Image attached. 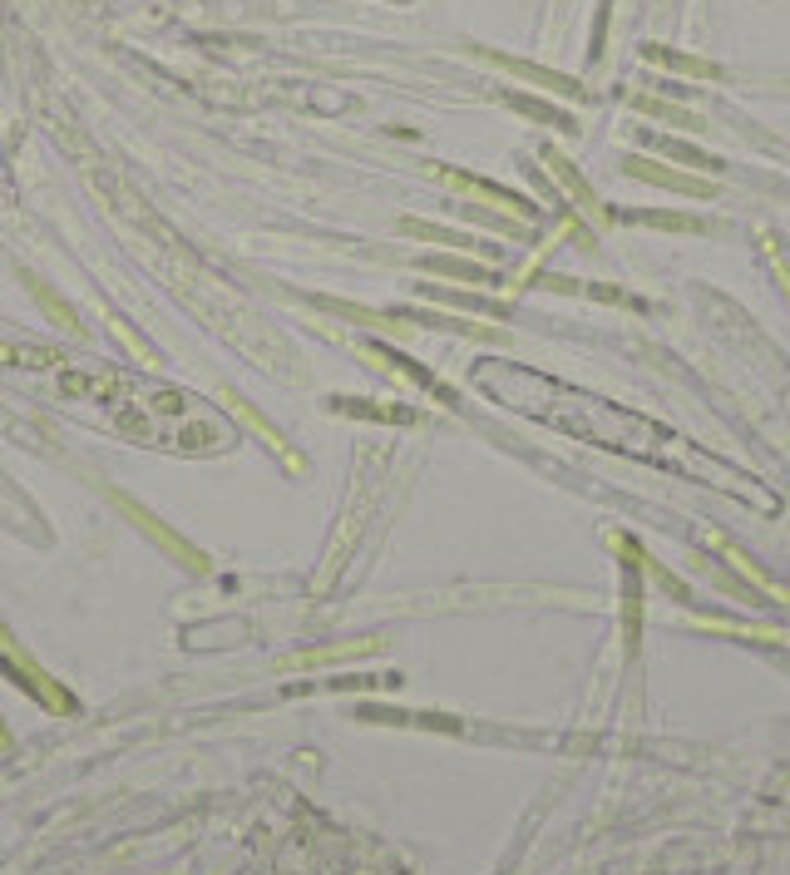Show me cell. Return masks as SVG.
<instances>
[{
	"instance_id": "1",
	"label": "cell",
	"mask_w": 790,
	"mask_h": 875,
	"mask_svg": "<svg viewBox=\"0 0 790 875\" xmlns=\"http://www.w3.org/2000/svg\"><path fill=\"white\" fill-rule=\"evenodd\" d=\"M474 382L490 386L504 406H514V411H529L534 421H544V425H564V431L588 435V441L608 445V451L642 455V460L668 465V470L707 475V480L721 485V490H741L746 500L776 510V500H770V494H760L741 470H727L721 460L692 451L682 435L662 431V425L642 421V416H633V411H617V406L598 401V396H588V392L558 386V382H549V376H534V371H519V366H480V371H474Z\"/></svg>"
}]
</instances>
